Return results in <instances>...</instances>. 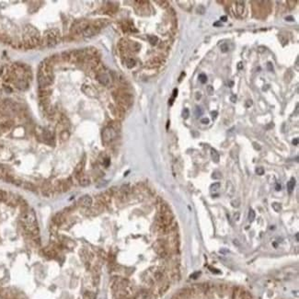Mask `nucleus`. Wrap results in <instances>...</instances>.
I'll return each mask as SVG.
<instances>
[{
	"mask_svg": "<svg viewBox=\"0 0 299 299\" xmlns=\"http://www.w3.org/2000/svg\"><path fill=\"white\" fill-rule=\"evenodd\" d=\"M20 222L22 224L24 229L29 235L32 236L34 242L40 243L39 237V226L36 218V214L32 209H26L22 211L20 216Z\"/></svg>",
	"mask_w": 299,
	"mask_h": 299,
	"instance_id": "f257e3e1",
	"label": "nucleus"
},
{
	"mask_svg": "<svg viewBox=\"0 0 299 299\" xmlns=\"http://www.w3.org/2000/svg\"><path fill=\"white\" fill-rule=\"evenodd\" d=\"M113 97L118 102V106L122 108L125 111V109L130 107L134 101V98L130 93L125 91L119 90L113 93Z\"/></svg>",
	"mask_w": 299,
	"mask_h": 299,
	"instance_id": "f03ea898",
	"label": "nucleus"
},
{
	"mask_svg": "<svg viewBox=\"0 0 299 299\" xmlns=\"http://www.w3.org/2000/svg\"><path fill=\"white\" fill-rule=\"evenodd\" d=\"M61 40L60 32L57 29H52L45 33L44 38L42 39V44L47 47H54L59 43Z\"/></svg>",
	"mask_w": 299,
	"mask_h": 299,
	"instance_id": "7ed1b4c3",
	"label": "nucleus"
},
{
	"mask_svg": "<svg viewBox=\"0 0 299 299\" xmlns=\"http://www.w3.org/2000/svg\"><path fill=\"white\" fill-rule=\"evenodd\" d=\"M54 81V75H45L42 71L38 72V84L40 89H45V87H50Z\"/></svg>",
	"mask_w": 299,
	"mask_h": 299,
	"instance_id": "20e7f679",
	"label": "nucleus"
},
{
	"mask_svg": "<svg viewBox=\"0 0 299 299\" xmlns=\"http://www.w3.org/2000/svg\"><path fill=\"white\" fill-rule=\"evenodd\" d=\"M117 134H118V132L114 128H112V126L109 125L107 127H105L102 131V134H101L103 143L104 144H110V143L113 142L114 140L116 139Z\"/></svg>",
	"mask_w": 299,
	"mask_h": 299,
	"instance_id": "39448f33",
	"label": "nucleus"
},
{
	"mask_svg": "<svg viewBox=\"0 0 299 299\" xmlns=\"http://www.w3.org/2000/svg\"><path fill=\"white\" fill-rule=\"evenodd\" d=\"M89 25V22L87 19H77L73 23L71 27V32L74 35H80Z\"/></svg>",
	"mask_w": 299,
	"mask_h": 299,
	"instance_id": "423d86ee",
	"label": "nucleus"
},
{
	"mask_svg": "<svg viewBox=\"0 0 299 299\" xmlns=\"http://www.w3.org/2000/svg\"><path fill=\"white\" fill-rule=\"evenodd\" d=\"M92 204H93V200L89 195H83L82 197L79 198V200L77 202V204L79 205V207H81L83 209H89L92 206Z\"/></svg>",
	"mask_w": 299,
	"mask_h": 299,
	"instance_id": "0eeeda50",
	"label": "nucleus"
},
{
	"mask_svg": "<svg viewBox=\"0 0 299 299\" xmlns=\"http://www.w3.org/2000/svg\"><path fill=\"white\" fill-rule=\"evenodd\" d=\"M153 294L149 291L148 289L146 288H141L139 289L137 292L134 294V299H152L153 298Z\"/></svg>",
	"mask_w": 299,
	"mask_h": 299,
	"instance_id": "6e6552de",
	"label": "nucleus"
},
{
	"mask_svg": "<svg viewBox=\"0 0 299 299\" xmlns=\"http://www.w3.org/2000/svg\"><path fill=\"white\" fill-rule=\"evenodd\" d=\"M99 32H100V29L99 27H97V26L94 24H89L86 28L84 32H82V35L86 38H89V37H92V36H94V35L98 34Z\"/></svg>",
	"mask_w": 299,
	"mask_h": 299,
	"instance_id": "1a4fd4ad",
	"label": "nucleus"
},
{
	"mask_svg": "<svg viewBox=\"0 0 299 299\" xmlns=\"http://www.w3.org/2000/svg\"><path fill=\"white\" fill-rule=\"evenodd\" d=\"M177 296L179 299H191L195 296V293L192 288H183L177 294Z\"/></svg>",
	"mask_w": 299,
	"mask_h": 299,
	"instance_id": "9d476101",
	"label": "nucleus"
},
{
	"mask_svg": "<svg viewBox=\"0 0 299 299\" xmlns=\"http://www.w3.org/2000/svg\"><path fill=\"white\" fill-rule=\"evenodd\" d=\"M42 193L44 197H52L54 195V189H52V184L50 181H45L43 182L42 187Z\"/></svg>",
	"mask_w": 299,
	"mask_h": 299,
	"instance_id": "9b49d317",
	"label": "nucleus"
},
{
	"mask_svg": "<svg viewBox=\"0 0 299 299\" xmlns=\"http://www.w3.org/2000/svg\"><path fill=\"white\" fill-rule=\"evenodd\" d=\"M52 223H54V225L55 226H61L65 223L67 218H65V215L64 212H58L52 216Z\"/></svg>",
	"mask_w": 299,
	"mask_h": 299,
	"instance_id": "f8f14e48",
	"label": "nucleus"
},
{
	"mask_svg": "<svg viewBox=\"0 0 299 299\" xmlns=\"http://www.w3.org/2000/svg\"><path fill=\"white\" fill-rule=\"evenodd\" d=\"M59 242L65 249H74L75 248H76V243H75V241L72 240L71 239H68V237H61V239H59Z\"/></svg>",
	"mask_w": 299,
	"mask_h": 299,
	"instance_id": "ddd939ff",
	"label": "nucleus"
},
{
	"mask_svg": "<svg viewBox=\"0 0 299 299\" xmlns=\"http://www.w3.org/2000/svg\"><path fill=\"white\" fill-rule=\"evenodd\" d=\"M85 165H86V157L84 156V157H82V159L78 162V164L77 165V167L75 168V170H74V175H75V177H76L77 179L80 175L83 174V171H84Z\"/></svg>",
	"mask_w": 299,
	"mask_h": 299,
	"instance_id": "4468645a",
	"label": "nucleus"
},
{
	"mask_svg": "<svg viewBox=\"0 0 299 299\" xmlns=\"http://www.w3.org/2000/svg\"><path fill=\"white\" fill-rule=\"evenodd\" d=\"M110 108H111V110L112 111V114L114 116H115L117 119H119V120H121V119H122L124 117V110L121 108V107H113L112 105H110Z\"/></svg>",
	"mask_w": 299,
	"mask_h": 299,
	"instance_id": "2eb2a0df",
	"label": "nucleus"
},
{
	"mask_svg": "<svg viewBox=\"0 0 299 299\" xmlns=\"http://www.w3.org/2000/svg\"><path fill=\"white\" fill-rule=\"evenodd\" d=\"M157 211L159 214H169V213H172L171 212V210L169 208V206L166 203H164L163 201L159 202V203L157 204Z\"/></svg>",
	"mask_w": 299,
	"mask_h": 299,
	"instance_id": "dca6fc26",
	"label": "nucleus"
},
{
	"mask_svg": "<svg viewBox=\"0 0 299 299\" xmlns=\"http://www.w3.org/2000/svg\"><path fill=\"white\" fill-rule=\"evenodd\" d=\"M77 179V181H78V183H79V185L82 186V187H87V186H89V184H90V179H89V177L87 175L84 174V173L79 176V177H78Z\"/></svg>",
	"mask_w": 299,
	"mask_h": 299,
	"instance_id": "f3484780",
	"label": "nucleus"
},
{
	"mask_svg": "<svg viewBox=\"0 0 299 299\" xmlns=\"http://www.w3.org/2000/svg\"><path fill=\"white\" fill-rule=\"evenodd\" d=\"M15 86L19 90H26L29 87V83L26 79H17L15 82Z\"/></svg>",
	"mask_w": 299,
	"mask_h": 299,
	"instance_id": "a211bd4d",
	"label": "nucleus"
},
{
	"mask_svg": "<svg viewBox=\"0 0 299 299\" xmlns=\"http://www.w3.org/2000/svg\"><path fill=\"white\" fill-rule=\"evenodd\" d=\"M97 79H98V81L103 86H108L110 84V77L107 74H104V73L99 74L98 76H97Z\"/></svg>",
	"mask_w": 299,
	"mask_h": 299,
	"instance_id": "6ab92c4d",
	"label": "nucleus"
},
{
	"mask_svg": "<svg viewBox=\"0 0 299 299\" xmlns=\"http://www.w3.org/2000/svg\"><path fill=\"white\" fill-rule=\"evenodd\" d=\"M59 124L63 127V130H67L70 126V121L65 115H61L59 118Z\"/></svg>",
	"mask_w": 299,
	"mask_h": 299,
	"instance_id": "aec40b11",
	"label": "nucleus"
},
{
	"mask_svg": "<svg viewBox=\"0 0 299 299\" xmlns=\"http://www.w3.org/2000/svg\"><path fill=\"white\" fill-rule=\"evenodd\" d=\"M161 64H162V61H161L160 58H158V57H154V58L150 59L147 62V67H151V68H154V67H159Z\"/></svg>",
	"mask_w": 299,
	"mask_h": 299,
	"instance_id": "412c9836",
	"label": "nucleus"
},
{
	"mask_svg": "<svg viewBox=\"0 0 299 299\" xmlns=\"http://www.w3.org/2000/svg\"><path fill=\"white\" fill-rule=\"evenodd\" d=\"M52 90L50 87H45V89H39V97L41 98H50L52 95Z\"/></svg>",
	"mask_w": 299,
	"mask_h": 299,
	"instance_id": "4be33fe9",
	"label": "nucleus"
},
{
	"mask_svg": "<svg viewBox=\"0 0 299 299\" xmlns=\"http://www.w3.org/2000/svg\"><path fill=\"white\" fill-rule=\"evenodd\" d=\"M21 187L25 189V190L30 191H37V187L35 186L32 182H30V181H22Z\"/></svg>",
	"mask_w": 299,
	"mask_h": 299,
	"instance_id": "5701e85b",
	"label": "nucleus"
},
{
	"mask_svg": "<svg viewBox=\"0 0 299 299\" xmlns=\"http://www.w3.org/2000/svg\"><path fill=\"white\" fill-rule=\"evenodd\" d=\"M59 137H60V140L62 142L67 141V140L69 139V137H70V132L68 130H62V131H61V133H60Z\"/></svg>",
	"mask_w": 299,
	"mask_h": 299,
	"instance_id": "b1692460",
	"label": "nucleus"
},
{
	"mask_svg": "<svg viewBox=\"0 0 299 299\" xmlns=\"http://www.w3.org/2000/svg\"><path fill=\"white\" fill-rule=\"evenodd\" d=\"M8 196H9V192H7V191L1 190V189H0V202L7 203V201L8 199Z\"/></svg>",
	"mask_w": 299,
	"mask_h": 299,
	"instance_id": "393cba45",
	"label": "nucleus"
},
{
	"mask_svg": "<svg viewBox=\"0 0 299 299\" xmlns=\"http://www.w3.org/2000/svg\"><path fill=\"white\" fill-rule=\"evenodd\" d=\"M294 186H296V179L294 178H291L290 181L287 182V190L289 192H292L294 189Z\"/></svg>",
	"mask_w": 299,
	"mask_h": 299,
	"instance_id": "a878e982",
	"label": "nucleus"
},
{
	"mask_svg": "<svg viewBox=\"0 0 299 299\" xmlns=\"http://www.w3.org/2000/svg\"><path fill=\"white\" fill-rule=\"evenodd\" d=\"M0 41L4 43H12V39L7 34H0Z\"/></svg>",
	"mask_w": 299,
	"mask_h": 299,
	"instance_id": "bb28decb",
	"label": "nucleus"
},
{
	"mask_svg": "<svg viewBox=\"0 0 299 299\" xmlns=\"http://www.w3.org/2000/svg\"><path fill=\"white\" fill-rule=\"evenodd\" d=\"M211 157H212V159L215 162V163L219 162V158H220V157H219V154L215 149H212V150H211Z\"/></svg>",
	"mask_w": 299,
	"mask_h": 299,
	"instance_id": "cd10ccee",
	"label": "nucleus"
},
{
	"mask_svg": "<svg viewBox=\"0 0 299 299\" xmlns=\"http://www.w3.org/2000/svg\"><path fill=\"white\" fill-rule=\"evenodd\" d=\"M237 12L239 13V15H241L244 11V2L243 1H237Z\"/></svg>",
	"mask_w": 299,
	"mask_h": 299,
	"instance_id": "c85d7f7f",
	"label": "nucleus"
},
{
	"mask_svg": "<svg viewBox=\"0 0 299 299\" xmlns=\"http://www.w3.org/2000/svg\"><path fill=\"white\" fill-rule=\"evenodd\" d=\"M61 59L65 62H70V52H64L61 54Z\"/></svg>",
	"mask_w": 299,
	"mask_h": 299,
	"instance_id": "c756f323",
	"label": "nucleus"
},
{
	"mask_svg": "<svg viewBox=\"0 0 299 299\" xmlns=\"http://www.w3.org/2000/svg\"><path fill=\"white\" fill-rule=\"evenodd\" d=\"M147 38L149 40V42H150L152 45H156L158 42V38L157 36H155V35H149Z\"/></svg>",
	"mask_w": 299,
	"mask_h": 299,
	"instance_id": "7c9ffc66",
	"label": "nucleus"
},
{
	"mask_svg": "<svg viewBox=\"0 0 299 299\" xmlns=\"http://www.w3.org/2000/svg\"><path fill=\"white\" fill-rule=\"evenodd\" d=\"M203 112H204V111H203V109H202L201 107H199V106H196V107H195V109H194L195 117L199 118L201 115H203Z\"/></svg>",
	"mask_w": 299,
	"mask_h": 299,
	"instance_id": "2f4dec72",
	"label": "nucleus"
},
{
	"mask_svg": "<svg viewBox=\"0 0 299 299\" xmlns=\"http://www.w3.org/2000/svg\"><path fill=\"white\" fill-rule=\"evenodd\" d=\"M126 65L128 68H132L135 65V60L133 58H128L126 60Z\"/></svg>",
	"mask_w": 299,
	"mask_h": 299,
	"instance_id": "473e14b6",
	"label": "nucleus"
},
{
	"mask_svg": "<svg viewBox=\"0 0 299 299\" xmlns=\"http://www.w3.org/2000/svg\"><path fill=\"white\" fill-rule=\"evenodd\" d=\"M219 189H220V183H219V182H215V183L212 184L211 187H210V190L212 191H216L219 190Z\"/></svg>",
	"mask_w": 299,
	"mask_h": 299,
	"instance_id": "72a5a7b5",
	"label": "nucleus"
},
{
	"mask_svg": "<svg viewBox=\"0 0 299 299\" xmlns=\"http://www.w3.org/2000/svg\"><path fill=\"white\" fill-rule=\"evenodd\" d=\"M271 207H272V209L275 211V212H280L281 209H282V206H281V204L279 203H272Z\"/></svg>",
	"mask_w": 299,
	"mask_h": 299,
	"instance_id": "f704fd0d",
	"label": "nucleus"
},
{
	"mask_svg": "<svg viewBox=\"0 0 299 299\" xmlns=\"http://www.w3.org/2000/svg\"><path fill=\"white\" fill-rule=\"evenodd\" d=\"M198 78H199V81L202 84H204V83H206V81H207V77H206L205 74H200Z\"/></svg>",
	"mask_w": 299,
	"mask_h": 299,
	"instance_id": "c9c22d12",
	"label": "nucleus"
},
{
	"mask_svg": "<svg viewBox=\"0 0 299 299\" xmlns=\"http://www.w3.org/2000/svg\"><path fill=\"white\" fill-rule=\"evenodd\" d=\"M255 216H256V214H255V212L252 210V209H249V221H253L255 219Z\"/></svg>",
	"mask_w": 299,
	"mask_h": 299,
	"instance_id": "e433bc0d",
	"label": "nucleus"
},
{
	"mask_svg": "<svg viewBox=\"0 0 299 299\" xmlns=\"http://www.w3.org/2000/svg\"><path fill=\"white\" fill-rule=\"evenodd\" d=\"M220 49H221L222 52H227L228 50H229V47H228L227 43H223V44L221 45V47H220Z\"/></svg>",
	"mask_w": 299,
	"mask_h": 299,
	"instance_id": "4c0bfd02",
	"label": "nucleus"
},
{
	"mask_svg": "<svg viewBox=\"0 0 299 299\" xmlns=\"http://www.w3.org/2000/svg\"><path fill=\"white\" fill-rule=\"evenodd\" d=\"M189 115H190V112H189V110L187 109V108H185V109H184V111H183V118L184 119H187L188 117H189Z\"/></svg>",
	"mask_w": 299,
	"mask_h": 299,
	"instance_id": "58836bf2",
	"label": "nucleus"
},
{
	"mask_svg": "<svg viewBox=\"0 0 299 299\" xmlns=\"http://www.w3.org/2000/svg\"><path fill=\"white\" fill-rule=\"evenodd\" d=\"M207 89V92H208V94L209 95H213L214 94V87L213 86H207V89Z\"/></svg>",
	"mask_w": 299,
	"mask_h": 299,
	"instance_id": "ea45409f",
	"label": "nucleus"
},
{
	"mask_svg": "<svg viewBox=\"0 0 299 299\" xmlns=\"http://www.w3.org/2000/svg\"><path fill=\"white\" fill-rule=\"evenodd\" d=\"M256 173L258 175H263V174H264V169H263V168H257L256 169Z\"/></svg>",
	"mask_w": 299,
	"mask_h": 299,
	"instance_id": "a19ab883",
	"label": "nucleus"
},
{
	"mask_svg": "<svg viewBox=\"0 0 299 299\" xmlns=\"http://www.w3.org/2000/svg\"><path fill=\"white\" fill-rule=\"evenodd\" d=\"M213 178L214 179H220L221 178V173H219L218 171H215L213 174Z\"/></svg>",
	"mask_w": 299,
	"mask_h": 299,
	"instance_id": "79ce46f5",
	"label": "nucleus"
},
{
	"mask_svg": "<svg viewBox=\"0 0 299 299\" xmlns=\"http://www.w3.org/2000/svg\"><path fill=\"white\" fill-rule=\"evenodd\" d=\"M252 104H253V101H252V100L251 99H248L247 100V101H246V107H247V108H249L250 106H252Z\"/></svg>",
	"mask_w": 299,
	"mask_h": 299,
	"instance_id": "37998d69",
	"label": "nucleus"
},
{
	"mask_svg": "<svg viewBox=\"0 0 299 299\" xmlns=\"http://www.w3.org/2000/svg\"><path fill=\"white\" fill-rule=\"evenodd\" d=\"M267 67H268V70H269V71H271V72H272V71H273V67H272V64L271 63H268L267 64Z\"/></svg>",
	"mask_w": 299,
	"mask_h": 299,
	"instance_id": "c03bdc74",
	"label": "nucleus"
},
{
	"mask_svg": "<svg viewBox=\"0 0 299 299\" xmlns=\"http://www.w3.org/2000/svg\"><path fill=\"white\" fill-rule=\"evenodd\" d=\"M201 122H202V124H209V119H208V118H204V119H202Z\"/></svg>",
	"mask_w": 299,
	"mask_h": 299,
	"instance_id": "a18cd8bd",
	"label": "nucleus"
},
{
	"mask_svg": "<svg viewBox=\"0 0 299 299\" xmlns=\"http://www.w3.org/2000/svg\"><path fill=\"white\" fill-rule=\"evenodd\" d=\"M232 205L234 206V207H239V200L233 201V202H232Z\"/></svg>",
	"mask_w": 299,
	"mask_h": 299,
	"instance_id": "49530a36",
	"label": "nucleus"
},
{
	"mask_svg": "<svg viewBox=\"0 0 299 299\" xmlns=\"http://www.w3.org/2000/svg\"><path fill=\"white\" fill-rule=\"evenodd\" d=\"M211 114H212L213 120H215V119H216V117H217V115H218V112H217L216 111H214V112H211Z\"/></svg>",
	"mask_w": 299,
	"mask_h": 299,
	"instance_id": "de8ad7c7",
	"label": "nucleus"
},
{
	"mask_svg": "<svg viewBox=\"0 0 299 299\" xmlns=\"http://www.w3.org/2000/svg\"><path fill=\"white\" fill-rule=\"evenodd\" d=\"M103 163H104V166H105V167H108L109 164H110V158H109V157L105 158L104 161H103Z\"/></svg>",
	"mask_w": 299,
	"mask_h": 299,
	"instance_id": "09e8293b",
	"label": "nucleus"
},
{
	"mask_svg": "<svg viewBox=\"0 0 299 299\" xmlns=\"http://www.w3.org/2000/svg\"><path fill=\"white\" fill-rule=\"evenodd\" d=\"M230 100H231V101H232L233 103H235V102L237 101V96H236V95H232V96L230 97Z\"/></svg>",
	"mask_w": 299,
	"mask_h": 299,
	"instance_id": "8fccbe9b",
	"label": "nucleus"
},
{
	"mask_svg": "<svg viewBox=\"0 0 299 299\" xmlns=\"http://www.w3.org/2000/svg\"><path fill=\"white\" fill-rule=\"evenodd\" d=\"M214 27H221V26H222L221 21H216V22H214Z\"/></svg>",
	"mask_w": 299,
	"mask_h": 299,
	"instance_id": "3c124183",
	"label": "nucleus"
},
{
	"mask_svg": "<svg viewBox=\"0 0 299 299\" xmlns=\"http://www.w3.org/2000/svg\"><path fill=\"white\" fill-rule=\"evenodd\" d=\"M177 95H178V89H174V90H173V97H172V98L175 99L176 97H177Z\"/></svg>",
	"mask_w": 299,
	"mask_h": 299,
	"instance_id": "603ef678",
	"label": "nucleus"
},
{
	"mask_svg": "<svg viewBox=\"0 0 299 299\" xmlns=\"http://www.w3.org/2000/svg\"><path fill=\"white\" fill-rule=\"evenodd\" d=\"M243 68V64H242V62H239V64H237V69H242Z\"/></svg>",
	"mask_w": 299,
	"mask_h": 299,
	"instance_id": "864d4df0",
	"label": "nucleus"
},
{
	"mask_svg": "<svg viewBox=\"0 0 299 299\" xmlns=\"http://www.w3.org/2000/svg\"><path fill=\"white\" fill-rule=\"evenodd\" d=\"M220 19L223 21V22H226V21L227 20V17H226V16H223V17H221V19ZM221 20H220V21H221Z\"/></svg>",
	"mask_w": 299,
	"mask_h": 299,
	"instance_id": "5fc2aeb1",
	"label": "nucleus"
},
{
	"mask_svg": "<svg viewBox=\"0 0 299 299\" xmlns=\"http://www.w3.org/2000/svg\"><path fill=\"white\" fill-rule=\"evenodd\" d=\"M293 144H294V146H297V144H298V138L294 139L293 140Z\"/></svg>",
	"mask_w": 299,
	"mask_h": 299,
	"instance_id": "6e6d98bb",
	"label": "nucleus"
},
{
	"mask_svg": "<svg viewBox=\"0 0 299 299\" xmlns=\"http://www.w3.org/2000/svg\"><path fill=\"white\" fill-rule=\"evenodd\" d=\"M173 101H174V99H173V98L169 99V104L170 105V106H171V105H172V104H173Z\"/></svg>",
	"mask_w": 299,
	"mask_h": 299,
	"instance_id": "4d7b16f0",
	"label": "nucleus"
},
{
	"mask_svg": "<svg viewBox=\"0 0 299 299\" xmlns=\"http://www.w3.org/2000/svg\"><path fill=\"white\" fill-rule=\"evenodd\" d=\"M275 189H276V191H280L281 190V185H280V184H277Z\"/></svg>",
	"mask_w": 299,
	"mask_h": 299,
	"instance_id": "13d9d810",
	"label": "nucleus"
},
{
	"mask_svg": "<svg viewBox=\"0 0 299 299\" xmlns=\"http://www.w3.org/2000/svg\"><path fill=\"white\" fill-rule=\"evenodd\" d=\"M5 89H6L7 92H11V91H12V89H10V87H5Z\"/></svg>",
	"mask_w": 299,
	"mask_h": 299,
	"instance_id": "bf43d9fd",
	"label": "nucleus"
},
{
	"mask_svg": "<svg viewBox=\"0 0 299 299\" xmlns=\"http://www.w3.org/2000/svg\"><path fill=\"white\" fill-rule=\"evenodd\" d=\"M183 76H185V73H181V76L179 77V82L181 81V79H182V77H183Z\"/></svg>",
	"mask_w": 299,
	"mask_h": 299,
	"instance_id": "052dcab7",
	"label": "nucleus"
},
{
	"mask_svg": "<svg viewBox=\"0 0 299 299\" xmlns=\"http://www.w3.org/2000/svg\"><path fill=\"white\" fill-rule=\"evenodd\" d=\"M286 20H289V21H293V17H286Z\"/></svg>",
	"mask_w": 299,
	"mask_h": 299,
	"instance_id": "680f3d73",
	"label": "nucleus"
},
{
	"mask_svg": "<svg viewBox=\"0 0 299 299\" xmlns=\"http://www.w3.org/2000/svg\"><path fill=\"white\" fill-rule=\"evenodd\" d=\"M2 74V68H0V75Z\"/></svg>",
	"mask_w": 299,
	"mask_h": 299,
	"instance_id": "e2e57ef3",
	"label": "nucleus"
}]
</instances>
